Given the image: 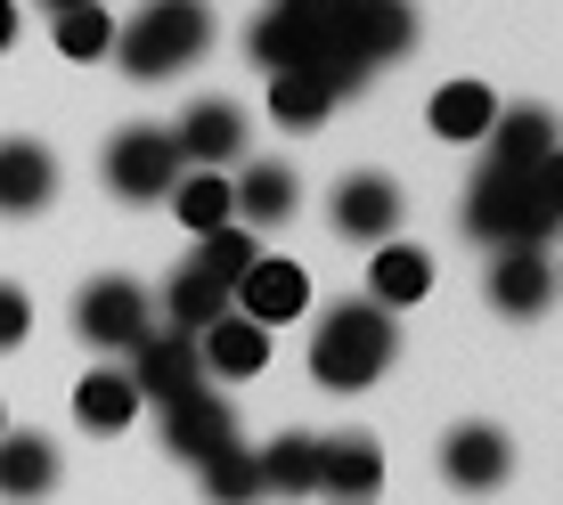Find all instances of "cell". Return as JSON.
I'll list each match as a JSON object with an SVG mask.
<instances>
[{
  "label": "cell",
  "mask_w": 563,
  "mask_h": 505,
  "mask_svg": "<svg viewBox=\"0 0 563 505\" xmlns=\"http://www.w3.org/2000/svg\"><path fill=\"white\" fill-rule=\"evenodd\" d=\"M74 416H82L90 433H123V424L140 416V392H131V375L99 367V375H82V392H74Z\"/></svg>",
  "instance_id": "24"
},
{
  "label": "cell",
  "mask_w": 563,
  "mask_h": 505,
  "mask_svg": "<svg viewBox=\"0 0 563 505\" xmlns=\"http://www.w3.org/2000/svg\"><path fill=\"white\" fill-rule=\"evenodd\" d=\"M205 497L212 505H254L262 497V473H254V457H245L238 440H229L221 457H205Z\"/></svg>",
  "instance_id": "28"
},
{
  "label": "cell",
  "mask_w": 563,
  "mask_h": 505,
  "mask_svg": "<svg viewBox=\"0 0 563 505\" xmlns=\"http://www.w3.org/2000/svg\"><path fill=\"white\" fill-rule=\"evenodd\" d=\"M498 123V99L482 82H450V90H433V131L441 139H482V131Z\"/></svg>",
  "instance_id": "25"
},
{
  "label": "cell",
  "mask_w": 563,
  "mask_h": 505,
  "mask_svg": "<svg viewBox=\"0 0 563 505\" xmlns=\"http://www.w3.org/2000/svg\"><path fill=\"white\" fill-rule=\"evenodd\" d=\"M400 351V326H393V310L384 302H335L319 318V335H310V375L327 383V392H367V383L393 367Z\"/></svg>",
  "instance_id": "3"
},
{
  "label": "cell",
  "mask_w": 563,
  "mask_h": 505,
  "mask_svg": "<svg viewBox=\"0 0 563 505\" xmlns=\"http://www.w3.org/2000/svg\"><path fill=\"white\" fill-rule=\"evenodd\" d=\"M433 294V261H424L417 245H384L376 261H367V302H384V310H409Z\"/></svg>",
  "instance_id": "19"
},
{
  "label": "cell",
  "mask_w": 563,
  "mask_h": 505,
  "mask_svg": "<svg viewBox=\"0 0 563 505\" xmlns=\"http://www.w3.org/2000/svg\"><path fill=\"white\" fill-rule=\"evenodd\" d=\"M555 221H563V155H548V164H531V171L482 155L474 188H465V228H474L482 245L539 252L555 237Z\"/></svg>",
  "instance_id": "2"
},
{
  "label": "cell",
  "mask_w": 563,
  "mask_h": 505,
  "mask_svg": "<svg viewBox=\"0 0 563 505\" xmlns=\"http://www.w3.org/2000/svg\"><path fill=\"white\" fill-rule=\"evenodd\" d=\"M131 392L155 400V407H172V400H188V392H205V351H197V335H147L140 351H131Z\"/></svg>",
  "instance_id": "7"
},
{
  "label": "cell",
  "mask_w": 563,
  "mask_h": 505,
  "mask_svg": "<svg viewBox=\"0 0 563 505\" xmlns=\"http://www.w3.org/2000/svg\"><path fill=\"white\" fill-rule=\"evenodd\" d=\"M180 171H188V155L172 131H155V123H131V131H114L107 139V188L123 204H155V197H172L180 188Z\"/></svg>",
  "instance_id": "5"
},
{
  "label": "cell",
  "mask_w": 563,
  "mask_h": 505,
  "mask_svg": "<svg viewBox=\"0 0 563 505\" xmlns=\"http://www.w3.org/2000/svg\"><path fill=\"white\" fill-rule=\"evenodd\" d=\"M0 433H9V416H0Z\"/></svg>",
  "instance_id": "34"
},
{
  "label": "cell",
  "mask_w": 563,
  "mask_h": 505,
  "mask_svg": "<svg viewBox=\"0 0 563 505\" xmlns=\"http://www.w3.org/2000/svg\"><path fill=\"white\" fill-rule=\"evenodd\" d=\"M327 212H335V228L352 245H384L400 228V188L384 171H352V180H335V204Z\"/></svg>",
  "instance_id": "11"
},
{
  "label": "cell",
  "mask_w": 563,
  "mask_h": 505,
  "mask_svg": "<svg viewBox=\"0 0 563 505\" xmlns=\"http://www.w3.org/2000/svg\"><path fill=\"white\" fill-rule=\"evenodd\" d=\"M74 326H82V343H99V351H140L155 335L147 326V294L131 278H90L82 302H74Z\"/></svg>",
  "instance_id": "6"
},
{
  "label": "cell",
  "mask_w": 563,
  "mask_h": 505,
  "mask_svg": "<svg viewBox=\"0 0 563 505\" xmlns=\"http://www.w3.org/2000/svg\"><path fill=\"white\" fill-rule=\"evenodd\" d=\"M57 49L82 57V66H90V57H107V49H114V16H107V0H90V9H66V16H57Z\"/></svg>",
  "instance_id": "29"
},
{
  "label": "cell",
  "mask_w": 563,
  "mask_h": 505,
  "mask_svg": "<svg viewBox=\"0 0 563 505\" xmlns=\"http://www.w3.org/2000/svg\"><path fill=\"white\" fill-rule=\"evenodd\" d=\"M172 139H180L188 164H229V155L245 147V114L229 106V99H197V106H188V123L172 131Z\"/></svg>",
  "instance_id": "18"
},
{
  "label": "cell",
  "mask_w": 563,
  "mask_h": 505,
  "mask_svg": "<svg viewBox=\"0 0 563 505\" xmlns=\"http://www.w3.org/2000/svg\"><path fill=\"white\" fill-rule=\"evenodd\" d=\"M384 490V449L367 433H335V440H319V497H335V505H376Z\"/></svg>",
  "instance_id": "9"
},
{
  "label": "cell",
  "mask_w": 563,
  "mask_h": 505,
  "mask_svg": "<svg viewBox=\"0 0 563 505\" xmlns=\"http://www.w3.org/2000/svg\"><path fill=\"white\" fill-rule=\"evenodd\" d=\"M482 139H490V155H498V164L531 171V164H548V155H555V123H548L539 106H515V114H498V123L482 131Z\"/></svg>",
  "instance_id": "23"
},
{
  "label": "cell",
  "mask_w": 563,
  "mask_h": 505,
  "mask_svg": "<svg viewBox=\"0 0 563 505\" xmlns=\"http://www.w3.org/2000/svg\"><path fill=\"white\" fill-rule=\"evenodd\" d=\"M441 473L457 481V490H498V481L515 473V449L498 424H457L450 440H441Z\"/></svg>",
  "instance_id": "12"
},
{
  "label": "cell",
  "mask_w": 563,
  "mask_h": 505,
  "mask_svg": "<svg viewBox=\"0 0 563 505\" xmlns=\"http://www.w3.org/2000/svg\"><path fill=\"white\" fill-rule=\"evenodd\" d=\"M49 197H57V155L42 139H0V212L25 221V212H42Z\"/></svg>",
  "instance_id": "13"
},
{
  "label": "cell",
  "mask_w": 563,
  "mask_h": 505,
  "mask_svg": "<svg viewBox=\"0 0 563 505\" xmlns=\"http://www.w3.org/2000/svg\"><path fill=\"white\" fill-rule=\"evenodd\" d=\"M57 481V449L42 433H0V497H16V505H33Z\"/></svg>",
  "instance_id": "20"
},
{
  "label": "cell",
  "mask_w": 563,
  "mask_h": 505,
  "mask_svg": "<svg viewBox=\"0 0 563 505\" xmlns=\"http://www.w3.org/2000/svg\"><path fill=\"white\" fill-rule=\"evenodd\" d=\"M172 212H180L197 237H205V228H221L229 221V180H212V171H205V180H180V188H172Z\"/></svg>",
  "instance_id": "30"
},
{
  "label": "cell",
  "mask_w": 563,
  "mask_h": 505,
  "mask_svg": "<svg viewBox=\"0 0 563 505\" xmlns=\"http://www.w3.org/2000/svg\"><path fill=\"white\" fill-rule=\"evenodd\" d=\"M229 221H238V228L295 221V171H286V164H245V180H229Z\"/></svg>",
  "instance_id": "14"
},
{
  "label": "cell",
  "mask_w": 563,
  "mask_h": 505,
  "mask_svg": "<svg viewBox=\"0 0 563 505\" xmlns=\"http://www.w3.org/2000/svg\"><path fill=\"white\" fill-rule=\"evenodd\" d=\"M229 310H238V318H254V326H286V318H302V310H310V278H302V261H278V252H262V261L245 269L238 285H229Z\"/></svg>",
  "instance_id": "8"
},
{
  "label": "cell",
  "mask_w": 563,
  "mask_h": 505,
  "mask_svg": "<svg viewBox=\"0 0 563 505\" xmlns=\"http://www.w3.org/2000/svg\"><path fill=\"white\" fill-rule=\"evenodd\" d=\"M164 310H172V326H180V335H205L212 318H229V285H221V278H205V269L188 261V269H172Z\"/></svg>",
  "instance_id": "22"
},
{
  "label": "cell",
  "mask_w": 563,
  "mask_h": 505,
  "mask_svg": "<svg viewBox=\"0 0 563 505\" xmlns=\"http://www.w3.org/2000/svg\"><path fill=\"white\" fill-rule=\"evenodd\" d=\"M205 49H212L205 0H147L131 25H114V57H123V74H140V82H172V74H188Z\"/></svg>",
  "instance_id": "4"
},
{
  "label": "cell",
  "mask_w": 563,
  "mask_h": 505,
  "mask_svg": "<svg viewBox=\"0 0 563 505\" xmlns=\"http://www.w3.org/2000/svg\"><path fill=\"white\" fill-rule=\"evenodd\" d=\"M254 261H262V245H254V228H238V221H221V228H205V237H197V269H205V278H221V285H238Z\"/></svg>",
  "instance_id": "27"
},
{
  "label": "cell",
  "mask_w": 563,
  "mask_h": 505,
  "mask_svg": "<svg viewBox=\"0 0 563 505\" xmlns=\"http://www.w3.org/2000/svg\"><path fill=\"white\" fill-rule=\"evenodd\" d=\"M352 16H360V0H278V9L245 33V49H254V66H269V74H319L343 99V90L367 82V57L352 49Z\"/></svg>",
  "instance_id": "1"
},
{
  "label": "cell",
  "mask_w": 563,
  "mask_h": 505,
  "mask_svg": "<svg viewBox=\"0 0 563 505\" xmlns=\"http://www.w3.org/2000/svg\"><path fill=\"white\" fill-rule=\"evenodd\" d=\"M25 326H33V302L16 294V285H0V351H16V343H25Z\"/></svg>",
  "instance_id": "31"
},
{
  "label": "cell",
  "mask_w": 563,
  "mask_h": 505,
  "mask_svg": "<svg viewBox=\"0 0 563 505\" xmlns=\"http://www.w3.org/2000/svg\"><path fill=\"white\" fill-rule=\"evenodd\" d=\"M197 351H205V375H262L269 367V326H254V318H212L205 335H197Z\"/></svg>",
  "instance_id": "15"
},
{
  "label": "cell",
  "mask_w": 563,
  "mask_h": 505,
  "mask_svg": "<svg viewBox=\"0 0 563 505\" xmlns=\"http://www.w3.org/2000/svg\"><path fill=\"white\" fill-rule=\"evenodd\" d=\"M42 9H49V16H66V9H90V0H42Z\"/></svg>",
  "instance_id": "33"
},
{
  "label": "cell",
  "mask_w": 563,
  "mask_h": 505,
  "mask_svg": "<svg viewBox=\"0 0 563 505\" xmlns=\"http://www.w3.org/2000/svg\"><path fill=\"white\" fill-rule=\"evenodd\" d=\"M327 106H335V90H327L319 74H269V114H278L286 131H319Z\"/></svg>",
  "instance_id": "26"
},
{
  "label": "cell",
  "mask_w": 563,
  "mask_h": 505,
  "mask_svg": "<svg viewBox=\"0 0 563 505\" xmlns=\"http://www.w3.org/2000/svg\"><path fill=\"white\" fill-rule=\"evenodd\" d=\"M352 49L367 57V66H393V57H409V49H417V9H409V0H360Z\"/></svg>",
  "instance_id": "16"
},
{
  "label": "cell",
  "mask_w": 563,
  "mask_h": 505,
  "mask_svg": "<svg viewBox=\"0 0 563 505\" xmlns=\"http://www.w3.org/2000/svg\"><path fill=\"white\" fill-rule=\"evenodd\" d=\"M254 473H262V497H310L319 490V440L310 433L269 440V449L254 457Z\"/></svg>",
  "instance_id": "21"
},
{
  "label": "cell",
  "mask_w": 563,
  "mask_h": 505,
  "mask_svg": "<svg viewBox=\"0 0 563 505\" xmlns=\"http://www.w3.org/2000/svg\"><path fill=\"white\" fill-rule=\"evenodd\" d=\"M16 42V0H0V49Z\"/></svg>",
  "instance_id": "32"
},
{
  "label": "cell",
  "mask_w": 563,
  "mask_h": 505,
  "mask_svg": "<svg viewBox=\"0 0 563 505\" xmlns=\"http://www.w3.org/2000/svg\"><path fill=\"white\" fill-rule=\"evenodd\" d=\"M229 440H238V416H229L221 392H188V400L164 407V449H172V457L205 464V457H221Z\"/></svg>",
  "instance_id": "10"
},
{
  "label": "cell",
  "mask_w": 563,
  "mask_h": 505,
  "mask_svg": "<svg viewBox=\"0 0 563 505\" xmlns=\"http://www.w3.org/2000/svg\"><path fill=\"white\" fill-rule=\"evenodd\" d=\"M490 302L507 310V318H539V310L555 302V269H548V252H498V269H490Z\"/></svg>",
  "instance_id": "17"
}]
</instances>
